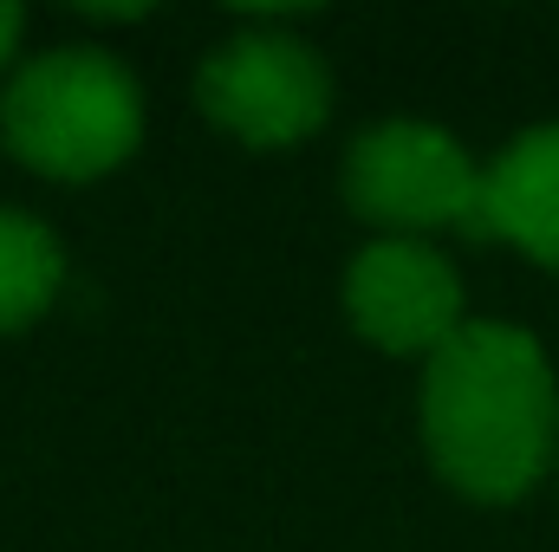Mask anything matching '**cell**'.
I'll return each mask as SVG.
<instances>
[{
	"label": "cell",
	"instance_id": "1",
	"mask_svg": "<svg viewBox=\"0 0 559 552\" xmlns=\"http://www.w3.org/2000/svg\"><path fill=\"white\" fill-rule=\"evenodd\" d=\"M423 448L429 468L481 501H521L559 455V384L534 332L468 319L423 358Z\"/></svg>",
	"mask_w": 559,
	"mask_h": 552
},
{
	"label": "cell",
	"instance_id": "2",
	"mask_svg": "<svg viewBox=\"0 0 559 552\" xmlns=\"http://www.w3.org/2000/svg\"><path fill=\"white\" fill-rule=\"evenodd\" d=\"M7 149L52 182H98L143 143V92L105 46H46L0 92Z\"/></svg>",
	"mask_w": 559,
	"mask_h": 552
},
{
	"label": "cell",
	"instance_id": "3",
	"mask_svg": "<svg viewBox=\"0 0 559 552\" xmlns=\"http://www.w3.org/2000/svg\"><path fill=\"white\" fill-rule=\"evenodd\" d=\"M345 208L397 241H423L436 228H462L481 241V163L423 118H384L345 143L338 169Z\"/></svg>",
	"mask_w": 559,
	"mask_h": 552
},
{
	"label": "cell",
	"instance_id": "4",
	"mask_svg": "<svg viewBox=\"0 0 559 552\" xmlns=\"http://www.w3.org/2000/svg\"><path fill=\"white\" fill-rule=\"evenodd\" d=\"M195 105L215 131L248 149H286L332 118V72L293 26L248 20L209 46L195 72Z\"/></svg>",
	"mask_w": 559,
	"mask_h": 552
},
{
	"label": "cell",
	"instance_id": "5",
	"mask_svg": "<svg viewBox=\"0 0 559 552\" xmlns=\"http://www.w3.org/2000/svg\"><path fill=\"white\" fill-rule=\"evenodd\" d=\"M345 319L365 345L391 358H436L462 319V274L429 241H371L345 267Z\"/></svg>",
	"mask_w": 559,
	"mask_h": 552
},
{
	"label": "cell",
	"instance_id": "6",
	"mask_svg": "<svg viewBox=\"0 0 559 552\" xmlns=\"http://www.w3.org/2000/svg\"><path fill=\"white\" fill-rule=\"evenodd\" d=\"M481 241L559 274V124H534L481 169Z\"/></svg>",
	"mask_w": 559,
	"mask_h": 552
},
{
	"label": "cell",
	"instance_id": "7",
	"mask_svg": "<svg viewBox=\"0 0 559 552\" xmlns=\"http://www.w3.org/2000/svg\"><path fill=\"white\" fill-rule=\"evenodd\" d=\"M59 279H66L59 235L20 208H0V338L46 319L59 299Z\"/></svg>",
	"mask_w": 559,
	"mask_h": 552
},
{
	"label": "cell",
	"instance_id": "8",
	"mask_svg": "<svg viewBox=\"0 0 559 552\" xmlns=\"http://www.w3.org/2000/svg\"><path fill=\"white\" fill-rule=\"evenodd\" d=\"M20 33H26V13H20L13 0H0V72H7V59L20 52Z\"/></svg>",
	"mask_w": 559,
	"mask_h": 552
}]
</instances>
